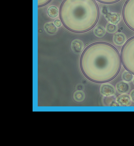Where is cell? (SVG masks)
<instances>
[{
    "label": "cell",
    "mask_w": 134,
    "mask_h": 146,
    "mask_svg": "<svg viewBox=\"0 0 134 146\" xmlns=\"http://www.w3.org/2000/svg\"><path fill=\"white\" fill-rule=\"evenodd\" d=\"M100 11L95 0H64L60 17L66 29L74 33L88 32L98 21Z\"/></svg>",
    "instance_id": "7a4b0ae2"
},
{
    "label": "cell",
    "mask_w": 134,
    "mask_h": 146,
    "mask_svg": "<svg viewBox=\"0 0 134 146\" xmlns=\"http://www.w3.org/2000/svg\"><path fill=\"white\" fill-rule=\"evenodd\" d=\"M122 78L124 80L127 82H129L132 80L133 76L131 73L129 72H125L123 73L122 76Z\"/></svg>",
    "instance_id": "4fadbf2b"
},
{
    "label": "cell",
    "mask_w": 134,
    "mask_h": 146,
    "mask_svg": "<svg viewBox=\"0 0 134 146\" xmlns=\"http://www.w3.org/2000/svg\"><path fill=\"white\" fill-rule=\"evenodd\" d=\"M51 0H38V7H41L45 5L51 1Z\"/></svg>",
    "instance_id": "9a60e30c"
},
{
    "label": "cell",
    "mask_w": 134,
    "mask_h": 146,
    "mask_svg": "<svg viewBox=\"0 0 134 146\" xmlns=\"http://www.w3.org/2000/svg\"><path fill=\"white\" fill-rule=\"evenodd\" d=\"M121 63L117 48L104 42L88 46L80 60L81 69L84 75L96 83L106 82L114 79L120 72Z\"/></svg>",
    "instance_id": "6da1fadb"
},
{
    "label": "cell",
    "mask_w": 134,
    "mask_h": 146,
    "mask_svg": "<svg viewBox=\"0 0 134 146\" xmlns=\"http://www.w3.org/2000/svg\"><path fill=\"white\" fill-rule=\"evenodd\" d=\"M122 15L125 24L134 31V0H127L125 2Z\"/></svg>",
    "instance_id": "277c9868"
},
{
    "label": "cell",
    "mask_w": 134,
    "mask_h": 146,
    "mask_svg": "<svg viewBox=\"0 0 134 146\" xmlns=\"http://www.w3.org/2000/svg\"><path fill=\"white\" fill-rule=\"evenodd\" d=\"M106 29L108 33H114L117 31V27L116 25H114V24L109 23L107 24Z\"/></svg>",
    "instance_id": "7c38bea8"
},
{
    "label": "cell",
    "mask_w": 134,
    "mask_h": 146,
    "mask_svg": "<svg viewBox=\"0 0 134 146\" xmlns=\"http://www.w3.org/2000/svg\"><path fill=\"white\" fill-rule=\"evenodd\" d=\"M116 89L120 93H124L128 92L129 89V86L127 83L121 82L116 85Z\"/></svg>",
    "instance_id": "ba28073f"
},
{
    "label": "cell",
    "mask_w": 134,
    "mask_h": 146,
    "mask_svg": "<svg viewBox=\"0 0 134 146\" xmlns=\"http://www.w3.org/2000/svg\"><path fill=\"white\" fill-rule=\"evenodd\" d=\"M45 28L46 31L50 34H54L57 31L56 26L52 23L46 24Z\"/></svg>",
    "instance_id": "8fae6325"
},
{
    "label": "cell",
    "mask_w": 134,
    "mask_h": 146,
    "mask_svg": "<svg viewBox=\"0 0 134 146\" xmlns=\"http://www.w3.org/2000/svg\"><path fill=\"white\" fill-rule=\"evenodd\" d=\"M125 40H126V36L123 33H116L114 36V42L117 45L121 46L125 42Z\"/></svg>",
    "instance_id": "52a82bcc"
},
{
    "label": "cell",
    "mask_w": 134,
    "mask_h": 146,
    "mask_svg": "<svg viewBox=\"0 0 134 146\" xmlns=\"http://www.w3.org/2000/svg\"><path fill=\"white\" fill-rule=\"evenodd\" d=\"M61 20H59V19H57V20H55L54 22V25L56 27H59L61 25Z\"/></svg>",
    "instance_id": "2e32d148"
},
{
    "label": "cell",
    "mask_w": 134,
    "mask_h": 146,
    "mask_svg": "<svg viewBox=\"0 0 134 146\" xmlns=\"http://www.w3.org/2000/svg\"><path fill=\"white\" fill-rule=\"evenodd\" d=\"M96 1H98L99 2L102 3L110 4H113L118 2L120 0H96Z\"/></svg>",
    "instance_id": "5bb4252c"
},
{
    "label": "cell",
    "mask_w": 134,
    "mask_h": 146,
    "mask_svg": "<svg viewBox=\"0 0 134 146\" xmlns=\"http://www.w3.org/2000/svg\"><path fill=\"white\" fill-rule=\"evenodd\" d=\"M116 102L119 106L122 107L129 106L131 103L130 97L126 94L120 95L117 98Z\"/></svg>",
    "instance_id": "8992f818"
},
{
    "label": "cell",
    "mask_w": 134,
    "mask_h": 146,
    "mask_svg": "<svg viewBox=\"0 0 134 146\" xmlns=\"http://www.w3.org/2000/svg\"><path fill=\"white\" fill-rule=\"evenodd\" d=\"M48 13L50 17H55L58 15L59 11L56 7L51 6L48 9Z\"/></svg>",
    "instance_id": "30bf717a"
},
{
    "label": "cell",
    "mask_w": 134,
    "mask_h": 146,
    "mask_svg": "<svg viewBox=\"0 0 134 146\" xmlns=\"http://www.w3.org/2000/svg\"><path fill=\"white\" fill-rule=\"evenodd\" d=\"M131 98L132 100L134 102V90H133V91L131 92Z\"/></svg>",
    "instance_id": "e0dca14e"
},
{
    "label": "cell",
    "mask_w": 134,
    "mask_h": 146,
    "mask_svg": "<svg viewBox=\"0 0 134 146\" xmlns=\"http://www.w3.org/2000/svg\"><path fill=\"white\" fill-rule=\"evenodd\" d=\"M133 83H134V80H133Z\"/></svg>",
    "instance_id": "ac0fdd59"
},
{
    "label": "cell",
    "mask_w": 134,
    "mask_h": 146,
    "mask_svg": "<svg viewBox=\"0 0 134 146\" xmlns=\"http://www.w3.org/2000/svg\"><path fill=\"white\" fill-rule=\"evenodd\" d=\"M120 57L125 70L134 75V36L129 39L123 45Z\"/></svg>",
    "instance_id": "3957f363"
},
{
    "label": "cell",
    "mask_w": 134,
    "mask_h": 146,
    "mask_svg": "<svg viewBox=\"0 0 134 146\" xmlns=\"http://www.w3.org/2000/svg\"><path fill=\"white\" fill-rule=\"evenodd\" d=\"M95 35L98 37H102L106 33L105 29L103 27L99 26L95 29L94 31Z\"/></svg>",
    "instance_id": "9c48e42d"
},
{
    "label": "cell",
    "mask_w": 134,
    "mask_h": 146,
    "mask_svg": "<svg viewBox=\"0 0 134 146\" xmlns=\"http://www.w3.org/2000/svg\"><path fill=\"white\" fill-rule=\"evenodd\" d=\"M100 92L103 95L108 96L114 94L115 90L112 86L110 84H105L102 86L101 87Z\"/></svg>",
    "instance_id": "5b68a950"
}]
</instances>
